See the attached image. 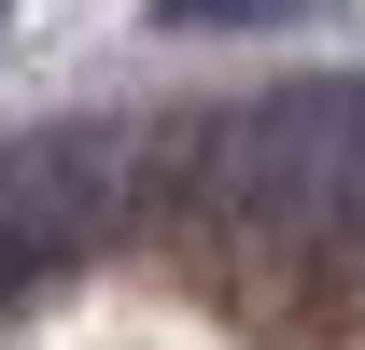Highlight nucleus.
<instances>
[{"instance_id": "nucleus-1", "label": "nucleus", "mask_w": 365, "mask_h": 350, "mask_svg": "<svg viewBox=\"0 0 365 350\" xmlns=\"http://www.w3.org/2000/svg\"><path fill=\"white\" fill-rule=\"evenodd\" d=\"M98 224H113V154H98V127L0 140V308L29 295V280H56Z\"/></svg>"}, {"instance_id": "nucleus-2", "label": "nucleus", "mask_w": 365, "mask_h": 350, "mask_svg": "<svg viewBox=\"0 0 365 350\" xmlns=\"http://www.w3.org/2000/svg\"><path fill=\"white\" fill-rule=\"evenodd\" d=\"M337 0H155V28H323Z\"/></svg>"}]
</instances>
